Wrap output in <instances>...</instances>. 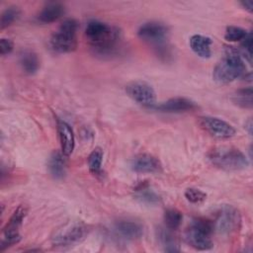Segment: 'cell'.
<instances>
[{
    "mask_svg": "<svg viewBox=\"0 0 253 253\" xmlns=\"http://www.w3.org/2000/svg\"><path fill=\"white\" fill-rule=\"evenodd\" d=\"M232 102L238 107L244 109L252 108V88H242L237 90L231 97Z\"/></svg>",
    "mask_w": 253,
    "mask_h": 253,
    "instance_id": "7402d4cb",
    "label": "cell"
},
{
    "mask_svg": "<svg viewBox=\"0 0 253 253\" xmlns=\"http://www.w3.org/2000/svg\"><path fill=\"white\" fill-rule=\"evenodd\" d=\"M14 48V43L9 39H1L0 40V52L2 55H6L12 52Z\"/></svg>",
    "mask_w": 253,
    "mask_h": 253,
    "instance_id": "83f0119b",
    "label": "cell"
},
{
    "mask_svg": "<svg viewBox=\"0 0 253 253\" xmlns=\"http://www.w3.org/2000/svg\"><path fill=\"white\" fill-rule=\"evenodd\" d=\"M85 35L94 53L101 56L115 54L122 39L118 28L98 20H92L87 23Z\"/></svg>",
    "mask_w": 253,
    "mask_h": 253,
    "instance_id": "6da1fadb",
    "label": "cell"
},
{
    "mask_svg": "<svg viewBox=\"0 0 253 253\" xmlns=\"http://www.w3.org/2000/svg\"><path fill=\"white\" fill-rule=\"evenodd\" d=\"M164 225L172 230H176L182 223L183 214L176 209H168L164 212Z\"/></svg>",
    "mask_w": 253,
    "mask_h": 253,
    "instance_id": "603a6c76",
    "label": "cell"
},
{
    "mask_svg": "<svg viewBox=\"0 0 253 253\" xmlns=\"http://www.w3.org/2000/svg\"><path fill=\"white\" fill-rule=\"evenodd\" d=\"M132 171L136 173H159L162 171L160 161L150 154L136 155L130 163Z\"/></svg>",
    "mask_w": 253,
    "mask_h": 253,
    "instance_id": "4fadbf2b",
    "label": "cell"
},
{
    "mask_svg": "<svg viewBox=\"0 0 253 253\" xmlns=\"http://www.w3.org/2000/svg\"><path fill=\"white\" fill-rule=\"evenodd\" d=\"M103 150L100 147H96L92 150V152L88 156V167L89 171L94 174L98 175L101 172V166L103 161Z\"/></svg>",
    "mask_w": 253,
    "mask_h": 253,
    "instance_id": "cb8c5ba5",
    "label": "cell"
},
{
    "mask_svg": "<svg viewBox=\"0 0 253 253\" xmlns=\"http://www.w3.org/2000/svg\"><path fill=\"white\" fill-rule=\"evenodd\" d=\"M126 94L136 103L146 108L155 105L156 94L152 86L143 81H133L126 86Z\"/></svg>",
    "mask_w": 253,
    "mask_h": 253,
    "instance_id": "ba28073f",
    "label": "cell"
},
{
    "mask_svg": "<svg viewBox=\"0 0 253 253\" xmlns=\"http://www.w3.org/2000/svg\"><path fill=\"white\" fill-rule=\"evenodd\" d=\"M199 124L208 133L217 138H229L235 133L234 127L219 118L210 116L201 117L199 118Z\"/></svg>",
    "mask_w": 253,
    "mask_h": 253,
    "instance_id": "9c48e42d",
    "label": "cell"
},
{
    "mask_svg": "<svg viewBox=\"0 0 253 253\" xmlns=\"http://www.w3.org/2000/svg\"><path fill=\"white\" fill-rule=\"evenodd\" d=\"M20 14H21V11L16 6H10L6 8L1 15V20H0L1 30H4L5 28L12 25L19 18Z\"/></svg>",
    "mask_w": 253,
    "mask_h": 253,
    "instance_id": "d4e9b609",
    "label": "cell"
},
{
    "mask_svg": "<svg viewBox=\"0 0 253 253\" xmlns=\"http://www.w3.org/2000/svg\"><path fill=\"white\" fill-rule=\"evenodd\" d=\"M185 198L192 204H202L207 199V194L196 188H188L185 191Z\"/></svg>",
    "mask_w": 253,
    "mask_h": 253,
    "instance_id": "4316f807",
    "label": "cell"
},
{
    "mask_svg": "<svg viewBox=\"0 0 253 253\" xmlns=\"http://www.w3.org/2000/svg\"><path fill=\"white\" fill-rule=\"evenodd\" d=\"M191 49L202 58H210L211 56V38L203 35H194L190 38Z\"/></svg>",
    "mask_w": 253,
    "mask_h": 253,
    "instance_id": "2e32d148",
    "label": "cell"
},
{
    "mask_svg": "<svg viewBox=\"0 0 253 253\" xmlns=\"http://www.w3.org/2000/svg\"><path fill=\"white\" fill-rule=\"evenodd\" d=\"M115 229L120 236L126 240H136L143 234L142 225L136 221L128 219L117 221L115 224Z\"/></svg>",
    "mask_w": 253,
    "mask_h": 253,
    "instance_id": "9a60e30c",
    "label": "cell"
},
{
    "mask_svg": "<svg viewBox=\"0 0 253 253\" xmlns=\"http://www.w3.org/2000/svg\"><path fill=\"white\" fill-rule=\"evenodd\" d=\"M198 108L197 104L184 97H175L171 98L159 105H154L152 109L162 112V113H186V112H192Z\"/></svg>",
    "mask_w": 253,
    "mask_h": 253,
    "instance_id": "7c38bea8",
    "label": "cell"
},
{
    "mask_svg": "<svg viewBox=\"0 0 253 253\" xmlns=\"http://www.w3.org/2000/svg\"><path fill=\"white\" fill-rule=\"evenodd\" d=\"M134 191H135V195H134L135 199L144 205L154 206V205H158L161 202L160 196L153 190L149 189L148 183L146 181L139 183L135 187Z\"/></svg>",
    "mask_w": 253,
    "mask_h": 253,
    "instance_id": "ffe728a7",
    "label": "cell"
},
{
    "mask_svg": "<svg viewBox=\"0 0 253 253\" xmlns=\"http://www.w3.org/2000/svg\"><path fill=\"white\" fill-rule=\"evenodd\" d=\"M208 157L213 166L226 171H239L248 166L246 156L233 147L214 148L210 151Z\"/></svg>",
    "mask_w": 253,
    "mask_h": 253,
    "instance_id": "277c9868",
    "label": "cell"
},
{
    "mask_svg": "<svg viewBox=\"0 0 253 253\" xmlns=\"http://www.w3.org/2000/svg\"><path fill=\"white\" fill-rule=\"evenodd\" d=\"M19 63L27 74H35L40 68V59L36 52L31 49H24L20 52Z\"/></svg>",
    "mask_w": 253,
    "mask_h": 253,
    "instance_id": "44dd1931",
    "label": "cell"
},
{
    "mask_svg": "<svg viewBox=\"0 0 253 253\" xmlns=\"http://www.w3.org/2000/svg\"><path fill=\"white\" fill-rule=\"evenodd\" d=\"M169 30L166 25L157 21L142 24L137 30V36L142 41L154 45L156 49L166 45Z\"/></svg>",
    "mask_w": 253,
    "mask_h": 253,
    "instance_id": "52a82bcc",
    "label": "cell"
},
{
    "mask_svg": "<svg viewBox=\"0 0 253 253\" xmlns=\"http://www.w3.org/2000/svg\"><path fill=\"white\" fill-rule=\"evenodd\" d=\"M245 128H247L248 129V133L251 135V133H252V122H251V120H249L247 123H245Z\"/></svg>",
    "mask_w": 253,
    "mask_h": 253,
    "instance_id": "f546056e",
    "label": "cell"
},
{
    "mask_svg": "<svg viewBox=\"0 0 253 253\" xmlns=\"http://www.w3.org/2000/svg\"><path fill=\"white\" fill-rule=\"evenodd\" d=\"M88 233V227L83 223H75L63 231L57 233L52 238L55 246H71L81 242Z\"/></svg>",
    "mask_w": 253,
    "mask_h": 253,
    "instance_id": "30bf717a",
    "label": "cell"
},
{
    "mask_svg": "<svg viewBox=\"0 0 253 253\" xmlns=\"http://www.w3.org/2000/svg\"><path fill=\"white\" fill-rule=\"evenodd\" d=\"M214 230L220 234H231L239 230L241 226V214L239 211L230 205L221 206L213 219Z\"/></svg>",
    "mask_w": 253,
    "mask_h": 253,
    "instance_id": "5b68a950",
    "label": "cell"
},
{
    "mask_svg": "<svg viewBox=\"0 0 253 253\" xmlns=\"http://www.w3.org/2000/svg\"><path fill=\"white\" fill-rule=\"evenodd\" d=\"M65 155L59 151H53L47 161V169L49 174L56 180L64 178L66 173Z\"/></svg>",
    "mask_w": 253,
    "mask_h": 253,
    "instance_id": "e0dca14e",
    "label": "cell"
},
{
    "mask_svg": "<svg viewBox=\"0 0 253 253\" xmlns=\"http://www.w3.org/2000/svg\"><path fill=\"white\" fill-rule=\"evenodd\" d=\"M64 6L57 2L46 4L38 15V21L43 24H49L57 21L64 14Z\"/></svg>",
    "mask_w": 253,
    "mask_h": 253,
    "instance_id": "d6986e66",
    "label": "cell"
},
{
    "mask_svg": "<svg viewBox=\"0 0 253 253\" xmlns=\"http://www.w3.org/2000/svg\"><path fill=\"white\" fill-rule=\"evenodd\" d=\"M79 24L75 19H65L58 30L49 39V47L57 53H67L74 51L77 47V30Z\"/></svg>",
    "mask_w": 253,
    "mask_h": 253,
    "instance_id": "3957f363",
    "label": "cell"
},
{
    "mask_svg": "<svg viewBox=\"0 0 253 253\" xmlns=\"http://www.w3.org/2000/svg\"><path fill=\"white\" fill-rule=\"evenodd\" d=\"M185 239L190 246L197 250H210L213 246L211 233L193 223H191L190 227L186 230Z\"/></svg>",
    "mask_w": 253,
    "mask_h": 253,
    "instance_id": "8fae6325",
    "label": "cell"
},
{
    "mask_svg": "<svg viewBox=\"0 0 253 253\" xmlns=\"http://www.w3.org/2000/svg\"><path fill=\"white\" fill-rule=\"evenodd\" d=\"M28 213V208L25 205H20L13 214L11 215L9 221L3 228L4 238L0 244V251H4L7 247H10L21 240V235L19 234V228Z\"/></svg>",
    "mask_w": 253,
    "mask_h": 253,
    "instance_id": "8992f818",
    "label": "cell"
},
{
    "mask_svg": "<svg viewBox=\"0 0 253 253\" xmlns=\"http://www.w3.org/2000/svg\"><path fill=\"white\" fill-rule=\"evenodd\" d=\"M240 5L249 13H252L253 11V2L251 0H245V1H241Z\"/></svg>",
    "mask_w": 253,
    "mask_h": 253,
    "instance_id": "f1b7e54d",
    "label": "cell"
},
{
    "mask_svg": "<svg viewBox=\"0 0 253 253\" xmlns=\"http://www.w3.org/2000/svg\"><path fill=\"white\" fill-rule=\"evenodd\" d=\"M247 31L236 26H228L225 30L224 39L228 42H241L247 35Z\"/></svg>",
    "mask_w": 253,
    "mask_h": 253,
    "instance_id": "484cf974",
    "label": "cell"
},
{
    "mask_svg": "<svg viewBox=\"0 0 253 253\" xmlns=\"http://www.w3.org/2000/svg\"><path fill=\"white\" fill-rule=\"evenodd\" d=\"M173 231L174 230L167 228L165 225L159 226L156 229L158 241L163 247V250L166 252H178L180 250L179 241Z\"/></svg>",
    "mask_w": 253,
    "mask_h": 253,
    "instance_id": "ac0fdd59",
    "label": "cell"
},
{
    "mask_svg": "<svg viewBox=\"0 0 253 253\" xmlns=\"http://www.w3.org/2000/svg\"><path fill=\"white\" fill-rule=\"evenodd\" d=\"M225 55L215 65L212 78L219 84L230 83L237 78L244 76L246 66L238 48L232 45H225Z\"/></svg>",
    "mask_w": 253,
    "mask_h": 253,
    "instance_id": "7a4b0ae2",
    "label": "cell"
},
{
    "mask_svg": "<svg viewBox=\"0 0 253 253\" xmlns=\"http://www.w3.org/2000/svg\"><path fill=\"white\" fill-rule=\"evenodd\" d=\"M56 128H57L58 138L60 142L61 152L65 156H69L73 152L74 146H75V138H74L73 130L66 122L60 119L56 120Z\"/></svg>",
    "mask_w": 253,
    "mask_h": 253,
    "instance_id": "5bb4252c",
    "label": "cell"
}]
</instances>
